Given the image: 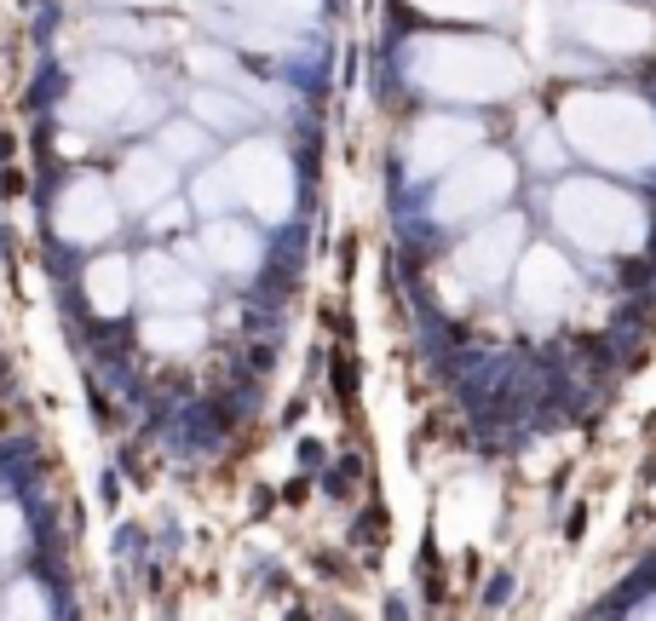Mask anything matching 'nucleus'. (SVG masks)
Segmentation results:
<instances>
[{
	"instance_id": "12",
	"label": "nucleus",
	"mask_w": 656,
	"mask_h": 621,
	"mask_svg": "<svg viewBox=\"0 0 656 621\" xmlns=\"http://www.w3.org/2000/svg\"><path fill=\"white\" fill-rule=\"evenodd\" d=\"M530 161H536L541 173H553V167H564V144L559 138H547V133H536L530 138Z\"/></svg>"
},
{
	"instance_id": "11",
	"label": "nucleus",
	"mask_w": 656,
	"mask_h": 621,
	"mask_svg": "<svg viewBox=\"0 0 656 621\" xmlns=\"http://www.w3.org/2000/svg\"><path fill=\"white\" fill-rule=\"evenodd\" d=\"M208 248L219 253V265H231V271H242V265H254V242L242 236V230H213Z\"/></svg>"
},
{
	"instance_id": "9",
	"label": "nucleus",
	"mask_w": 656,
	"mask_h": 621,
	"mask_svg": "<svg viewBox=\"0 0 656 621\" xmlns=\"http://www.w3.org/2000/svg\"><path fill=\"white\" fill-rule=\"evenodd\" d=\"M236 190H242L265 219H282L288 202H294V173L282 167V156L271 144H259V150H248V156L236 161Z\"/></svg>"
},
{
	"instance_id": "2",
	"label": "nucleus",
	"mask_w": 656,
	"mask_h": 621,
	"mask_svg": "<svg viewBox=\"0 0 656 621\" xmlns=\"http://www.w3.org/2000/svg\"><path fill=\"white\" fill-rule=\"evenodd\" d=\"M559 138L593 167L651 173L656 167V110L633 92H564Z\"/></svg>"
},
{
	"instance_id": "8",
	"label": "nucleus",
	"mask_w": 656,
	"mask_h": 621,
	"mask_svg": "<svg viewBox=\"0 0 656 621\" xmlns=\"http://www.w3.org/2000/svg\"><path fill=\"white\" fill-rule=\"evenodd\" d=\"M478 144H484V127L467 115H421L409 127V144H403V167H409V179H438L444 167H455Z\"/></svg>"
},
{
	"instance_id": "6",
	"label": "nucleus",
	"mask_w": 656,
	"mask_h": 621,
	"mask_svg": "<svg viewBox=\"0 0 656 621\" xmlns=\"http://www.w3.org/2000/svg\"><path fill=\"white\" fill-rule=\"evenodd\" d=\"M518 253H524V213H501V219H478V230H467V242L455 248V276L490 294L513 276Z\"/></svg>"
},
{
	"instance_id": "3",
	"label": "nucleus",
	"mask_w": 656,
	"mask_h": 621,
	"mask_svg": "<svg viewBox=\"0 0 656 621\" xmlns=\"http://www.w3.org/2000/svg\"><path fill=\"white\" fill-rule=\"evenodd\" d=\"M553 225L570 248L616 259V253H639L651 236V213L639 196L616 190L605 179H564L553 190Z\"/></svg>"
},
{
	"instance_id": "5",
	"label": "nucleus",
	"mask_w": 656,
	"mask_h": 621,
	"mask_svg": "<svg viewBox=\"0 0 656 621\" xmlns=\"http://www.w3.org/2000/svg\"><path fill=\"white\" fill-rule=\"evenodd\" d=\"M564 35L587 52H605V58H633L656 41V18L622 0H564L559 6Z\"/></svg>"
},
{
	"instance_id": "4",
	"label": "nucleus",
	"mask_w": 656,
	"mask_h": 621,
	"mask_svg": "<svg viewBox=\"0 0 656 621\" xmlns=\"http://www.w3.org/2000/svg\"><path fill=\"white\" fill-rule=\"evenodd\" d=\"M438 179L444 184L432 190V219H438V225H467V219H484V213H495V207L513 196L518 167H513V156L478 144V150H467L455 167H444Z\"/></svg>"
},
{
	"instance_id": "7",
	"label": "nucleus",
	"mask_w": 656,
	"mask_h": 621,
	"mask_svg": "<svg viewBox=\"0 0 656 621\" xmlns=\"http://www.w3.org/2000/svg\"><path fill=\"white\" fill-rule=\"evenodd\" d=\"M513 294H518L524 317L553 322L582 299V276H576V265L559 248H530V253H518V265H513Z\"/></svg>"
},
{
	"instance_id": "10",
	"label": "nucleus",
	"mask_w": 656,
	"mask_h": 621,
	"mask_svg": "<svg viewBox=\"0 0 656 621\" xmlns=\"http://www.w3.org/2000/svg\"><path fill=\"white\" fill-rule=\"evenodd\" d=\"M426 18H467V23H495L513 12V0H409Z\"/></svg>"
},
{
	"instance_id": "1",
	"label": "nucleus",
	"mask_w": 656,
	"mask_h": 621,
	"mask_svg": "<svg viewBox=\"0 0 656 621\" xmlns=\"http://www.w3.org/2000/svg\"><path fill=\"white\" fill-rule=\"evenodd\" d=\"M403 75L449 104H495L524 87V58L495 35H415L403 46Z\"/></svg>"
},
{
	"instance_id": "13",
	"label": "nucleus",
	"mask_w": 656,
	"mask_h": 621,
	"mask_svg": "<svg viewBox=\"0 0 656 621\" xmlns=\"http://www.w3.org/2000/svg\"><path fill=\"white\" fill-rule=\"evenodd\" d=\"M639 616H656V598H651V604H639Z\"/></svg>"
}]
</instances>
